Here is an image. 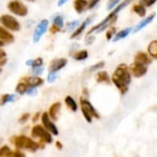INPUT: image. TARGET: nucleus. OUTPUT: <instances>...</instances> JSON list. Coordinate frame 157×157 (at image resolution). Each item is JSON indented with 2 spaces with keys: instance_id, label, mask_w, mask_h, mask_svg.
I'll use <instances>...</instances> for the list:
<instances>
[{
  "instance_id": "nucleus-1",
  "label": "nucleus",
  "mask_w": 157,
  "mask_h": 157,
  "mask_svg": "<svg viewBox=\"0 0 157 157\" xmlns=\"http://www.w3.org/2000/svg\"><path fill=\"white\" fill-rule=\"evenodd\" d=\"M111 81L119 89L121 94L125 95L128 92L129 86L132 82V74L130 72V68L128 67V65L125 63L120 64L116 68L111 77Z\"/></svg>"
},
{
  "instance_id": "nucleus-2",
  "label": "nucleus",
  "mask_w": 157,
  "mask_h": 157,
  "mask_svg": "<svg viewBox=\"0 0 157 157\" xmlns=\"http://www.w3.org/2000/svg\"><path fill=\"white\" fill-rule=\"evenodd\" d=\"M133 0H123L121 3H120L111 12H110V14L107 17H105L100 23H98V24H97V25H95L94 27H92L89 30H88V32H87V35H91V34H93L94 32H101V31H103L104 29H106L108 27H109L110 25H112L116 20H117V18H118V14L121 11V10H123L127 6H129L132 2Z\"/></svg>"
},
{
  "instance_id": "nucleus-3",
  "label": "nucleus",
  "mask_w": 157,
  "mask_h": 157,
  "mask_svg": "<svg viewBox=\"0 0 157 157\" xmlns=\"http://www.w3.org/2000/svg\"><path fill=\"white\" fill-rule=\"evenodd\" d=\"M10 141L17 149H26L30 152H36L40 149L39 143L33 141L31 138L25 135L13 136Z\"/></svg>"
},
{
  "instance_id": "nucleus-4",
  "label": "nucleus",
  "mask_w": 157,
  "mask_h": 157,
  "mask_svg": "<svg viewBox=\"0 0 157 157\" xmlns=\"http://www.w3.org/2000/svg\"><path fill=\"white\" fill-rule=\"evenodd\" d=\"M80 104H81V110H82L83 116L88 123L92 122L93 118H96V119L100 118V116L98 113V111L96 110V109L93 107V105L86 98H81Z\"/></svg>"
},
{
  "instance_id": "nucleus-5",
  "label": "nucleus",
  "mask_w": 157,
  "mask_h": 157,
  "mask_svg": "<svg viewBox=\"0 0 157 157\" xmlns=\"http://www.w3.org/2000/svg\"><path fill=\"white\" fill-rule=\"evenodd\" d=\"M0 24L2 27L9 30L10 32H17L19 31L21 29V25L19 21L13 16L9 14H4L0 16Z\"/></svg>"
},
{
  "instance_id": "nucleus-6",
  "label": "nucleus",
  "mask_w": 157,
  "mask_h": 157,
  "mask_svg": "<svg viewBox=\"0 0 157 157\" xmlns=\"http://www.w3.org/2000/svg\"><path fill=\"white\" fill-rule=\"evenodd\" d=\"M7 9L15 16L24 17L29 14L28 6L19 0H11L7 4Z\"/></svg>"
},
{
  "instance_id": "nucleus-7",
  "label": "nucleus",
  "mask_w": 157,
  "mask_h": 157,
  "mask_svg": "<svg viewBox=\"0 0 157 157\" xmlns=\"http://www.w3.org/2000/svg\"><path fill=\"white\" fill-rule=\"evenodd\" d=\"M31 136L33 138H39L46 144H51L52 142V134L45 130L42 125H35L31 130Z\"/></svg>"
},
{
  "instance_id": "nucleus-8",
  "label": "nucleus",
  "mask_w": 157,
  "mask_h": 157,
  "mask_svg": "<svg viewBox=\"0 0 157 157\" xmlns=\"http://www.w3.org/2000/svg\"><path fill=\"white\" fill-rule=\"evenodd\" d=\"M48 28H49V20L48 19H46V18L41 19L39 22V24L37 25V27L35 28L34 32H33L32 40H33L34 43H37V42H39L42 36L46 33Z\"/></svg>"
},
{
  "instance_id": "nucleus-9",
  "label": "nucleus",
  "mask_w": 157,
  "mask_h": 157,
  "mask_svg": "<svg viewBox=\"0 0 157 157\" xmlns=\"http://www.w3.org/2000/svg\"><path fill=\"white\" fill-rule=\"evenodd\" d=\"M40 120H41L42 126L44 127L45 130H47L52 135H58V133H59L58 129H57L56 125L53 123V121L50 119V117L48 115V112L42 113L41 116H40Z\"/></svg>"
},
{
  "instance_id": "nucleus-10",
  "label": "nucleus",
  "mask_w": 157,
  "mask_h": 157,
  "mask_svg": "<svg viewBox=\"0 0 157 157\" xmlns=\"http://www.w3.org/2000/svg\"><path fill=\"white\" fill-rule=\"evenodd\" d=\"M147 71H148V66L141 64V63H137L134 62L130 67V72H131L132 75H133L134 77H137V78H140V77H143L144 75H145Z\"/></svg>"
},
{
  "instance_id": "nucleus-11",
  "label": "nucleus",
  "mask_w": 157,
  "mask_h": 157,
  "mask_svg": "<svg viewBox=\"0 0 157 157\" xmlns=\"http://www.w3.org/2000/svg\"><path fill=\"white\" fill-rule=\"evenodd\" d=\"M94 17H95V15H93V16H89V17H87L77 28H76V29L72 33V35H71V37H70V39L71 40H74V39H75V38H78L79 36H81L82 34H83V32L85 31V29L87 28V26L93 21V19H94Z\"/></svg>"
},
{
  "instance_id": "nucleus-12",
  "label": "nucleus",
  "mask_w": 157,
  "mask_h": 157,
  "mask_svg": "<svg viewBox=\"0 0 157 157\" xmlns=\"http://www.w3.org/2000/svg\"><path fill=\"white\" fill-rule=\"evenodd\" d=\"M67 59L65 58H55L53 59L49 65V71L52 73H57L58 71L64 68L67 64Z\"/></svg>"
},
{
  "instance_id": "nucleus-13",
  "label": "nucleus",
  "mask_w": 157,
  "mask_h": 157,
  "mask_svg": "<svg viewBox=\"0 0 157 157\" xmlns=\"http://www.w3.org/2000/svg\"><path fill=\"white\" fill-rule=\"evenodd\" d=\"M52 26L51 27L50 31L52 33H53V34L59 32L64 27L63 17L62 15H60V14H57V15L53 16L52 18Z\"/></svg>"
},
{
  "instance_id": "nucleus-14",
  "label": "nucleus",
  "mask_w": 157,
  "mask_h": 157,
  "mask_svg": "<svg viewBox=\"0 0 157 157\" xmlns=\"http://www.w3.org/2000/svg\"><path fill=\"white\" fill-rule=\"evenodd\" d=\"M20 81L24 82L28 86L29 88V87H32V88H36L38 86H40L43 85L44 83V80L40 77V76H26V77H23Z\"/></svg>"
},
{
  "instance_id": "nucleus-15",
  "label": "nucleus",
  "mask_w": 157,
  "mask_h": 157,
  "mask_svg": "<svg viewBox=\"0 0 157 157\" xmlns=\"http://www.w3.org/2000/svg\"><path fill=\"white\" fill-rule=\"evenodd\" d=\"M134 63L148 66L149 64L152 63V59L149 54H147L144 52H139L134 56Z\"/></svg>"
},
{
  "instance_id": "nucleus-16",
  "label": "nucleus",
  "mask_w": 157,
  "mask_h": 157,
  "mask_svg": "<svg viewBox=\"0 0 157 157\" xmlns=\"http://www.w3.org/2000/svg\"><path fill=\"white\" fill-rule=\"evenodd\" d=\"M0 40H2L5 44L6 43L10 44L15 41L14 35L9 30H7L4 27H2L1 25H0Z\"/></svg>"
},
{
  "instance_id": "nucleus-17",
  "label": "nucleus",
  "mask_w": 157,
  "mask_h": 157,
  "mask_svg": "<svg viewBox=\"0 0 157 157\" xmlns=\"http://www.w3.org/2000/svg\"><path fill=\"white\" fill-rule=\"evenodd\" d=\"M61 108H62L61 102H55V103H53V104L50 107L48 115H49V117H50V119H51L52 121H57V119H58V114H59V112H60Z\"/></svg>"
},
{
  "instance_id": "nucleus-18",
  "label": "nucleus",
  "mask_w": 157,
  "mask_h": 157,
  "mask_svg": "<svg viewBox=\"0 0 157 157\" xmlns=\"http://www.w3.org/2000/svg\"><path fill=\"white\" fill-rule=\"evenodd\" d=\"M88 0H75L74 1V8L77 14H82L86 10H87Z\"/></svg>"
},
{
  "instance_id": "nucleus-19",
  "label": "nucleus",
  "mask_w": 157,
  "mask_h": 157,
  "mask_svg": "<svg viewBox=\"0 0 157 157\" xmlns=\"http://www.w3.org/2000/svg\"><path fill=\"white\" fill-rule=\"evenodd\" d=\"M155 13H153V14H151L150 16H148L147 17H145L144 20H142V21L135 27L134 32H138V31L142 30L143 29H144L145 27H147L150 23L153 22V20L155 19Z\"/></svg>"
},
{
  "instance_id": "nucleus-20",
  "label": "nucleus",
  "mask_w": 157,
  "mask_h": 157,
  "mask_svg": "<svg viewBox=\"0 0 157 157\" xmlns=\"http://www.w3.org/2000/svg\"><path fill=\"white\" fill-rule=\"evenodd\" d=\"M132 28L130 27V28H125L124 29H122V30L117 32V33L115 34V36L113 37L112 41L117 42V41H119V40H121L125 39L126 37H128V36L130 35V33L132 32Z\"/></svg>"
},
{
  "instance_id": "nucleus-21",
  "label": "nucleus",
  "mask_w": 157,
  "mask_h": 157,
  "mask_svg": "<svg viewBox=\"0 0 157 157\" xmlns=\"http://www.w3.org/2000/svg\"><path fill=\"white\" fill-rule=\"evenodd\" d=\"M96 80L98 83H106L109 84L110 83V78L109 75L107 72L105 71H100L96 75Z\"/></svg>"
},
{
  "instance_id": "nucleus-22",
  "label": "nucleus",
  "mask_w": 157,
  "mask_h": 157,
  "mask_svg": "<svg viewBox=\"0 0 157 157\" xmlns=\"http://www.w3.org/2000/svg\"><path fill=\"white\" fill-rule=\"evenodd\" d=\"M64 102H65V104H66V106H67V108L69 109H71L73 112H75L76 110H77V104H76V102H75V100L71 97V96H67V97H65V98H64Z\"/></svg>"
},
{
  "instance_id": "nucleus-23",
  "label": "nucleus",
  "mask_w": 157,
  "mask_h": 157,
  "mask_svg": "<svg viewBox=\"0 0 157 157\" xmlns=\"http://www.w3.org/2000/svg\"><path fill=\"white\" fill-rule=\"evenodd\" d=\"M88 57V52L86 50H80L73 54V58L75 61H85Z\"/></svg>"
},
{
  "instance_id": "nucleus-24",
  "label": "nucleus",
  "mask_w": 157,
  "mask_h": 157,
  "mask_svg": "<svg viewBox=\"0 0 157 157\" xmlns=\"http://www.w3.org/2000/svg\"><path fill=\"white\" fill-rule=\"evenodd\" d=\"M148 53L150 57L157 59V40H153L148 45Z\"/></svg>"
},
{
  "instance_id": "nucleus-25",
  "label": "nucleus",
  "mask_w": 157,
  "mask_h": 157,
  "mask_svg": "<svg viewBox=\"0 0 157 157\" xmlns=\"http://www.w3.org/2000/svg\"><path fill=\"white\" fill-rule=\"evenodd\" d=\"M26 64L28 66H30L31 68H35V67H40L43 64V59L41 57H38L36 59H31V60H28L26 62Z\"/></svg>"
},
{
  "instance_id": "nucleus-26",
  "label": "nucleus",
  "mask_w": 157,
  "mask_h": 157,
  "mask_svg": "<svg viewBox=\"0 0 157 157\" xmlns=\"http://www.w3.org/2000/svg\"><path fill=\"white\" fill-rule=\"evenodd\" d=\"M132 10L140 17H145L146 15V8L144 5L142 4H138V5H134L132 7Z\"/></svg>"
},
{
  "instance_id": "nucleus-27",
  "label": "nucleus",
  "mask_w": 157,
  "mask_h": 157,
  "mask_svg": "<svg viewBox=\"0 0 157 157\" xmlns=\"http://www.w3.org/2000/svg\"><path fill=\"white\" fill-rule=\"evenodd\" d=\"M28 89H29V86H28L24 82H22V81H20V82L17 85V86H16V92H17V94H19V95H24V94H26L27 91H28Z\"/></svg>"
},
{
  "instance_id": "nucleus-28",
  "label": "nucleus",
  "mask_w": 157,
  "mask_h": 157,
  "mask_svg": "<svg viewBox=\"0 0 157 157\" xmlns=\"http://www.w3.org/2000/svg\"><path fill=\"white\" fill-rule=\"evenodd\" d=\"M80 25V22L79 20H73V21H70L66 24V27H67V31L71 32V31H75L76 29V28Z\"/></svg>"
},
{
  "instance_id": "nucleus-29",
  "label": "nucleus",
  "mask_w": 157,
  "mask_h": 157,
  "mask_svg": "<svg viewBox=\"0 0 157 157\" xmlns=\"http://www.w3.org/2000/svg\"><path fill=\"white\" fill-rule=\"evenodd\" d=\"M12 151L7 145H4L0 148V157H11Z\"/></svg>"
},
{
  "instance_id": "nucleus-30",
  "label": "nucleus",
  "mask_w": 157,
  "mask_h": 157,
  "mask_svg": "<svg viewBox=\"0 0 157 157\" xmlns=\"http://www.w3.org/2000/svg\"><path fill=\"white\" fill-rule=\"evenodd\" d=\"M14 98V96L9 95V94H4L0 97V106H4L5 104H6L9 101H12V98Z\"/></svg>"
},
{
  "instance_id": "nucleus-31",
  "label": "nucleus",
  "mask_w": 157,
  "mask_h": 157,
  "mask_svg": "<svg viewBox=\"0 0 157 157\" xmlns=\"http://www.w3.org/2000/svg\"><path fill=\"white\" fill-rule=\"evenodd\" d=\"M121 0H109L108 5H107V9L108 10H113L120 3Z\"/></svg>"
},
{
  "instance_id": "nucleus-32",
  "label": "nucleus",
  "mask_w": 157,
  "mask_h": 157,
  "mask_svg": "<svg viewBox=\"0 0 157 157\" xmlns=\"http://www.w3.org/2000/svg\"><path fill=\"white\" fill-rule=\"evenodd\" d=\"M116 33H117V32H116V28L111 27L110 29H109L107 30V33H106L107 40H112Z\"/></svg>"
},
{
  "instance_id": "nucleus-33",
  "label": "nucleus",
  "mask_w": 157,
  "mask_h": 157,
  "mask_svg": "<svg viewBox=\"0 0 157 157\" xmlns=\"http://www.w3.org/2000/svg\"><path fill=\"white\" fill-rule=\"evenodd\" d=\"M104 66H105V62H98V63H97L96 64L92 65V66L89 68V70H90L91 72H95V71H98V70H99V69H102Z\"/></svg>"
},
{
  "instance_id": "nucleus-34",
  "label": "nucleus",
  "mask_w": 157,
  "mask_h": 157,
  "mask_svg": "<svg viewBox=\"0 0 157 157\" xmlns=\"http://www.w3.org/2000/svg\"><path fill=\"white\" fill-rule=\"evenodd\" d=\"M6 63V52L0 48V66L5 65Z\"/></svg>"
},
{
  "instance_id": "nucleus-35",
  "label": "nucleus",
  "mask_w": 157,
  "mask_h": 157,
  "mask_svg": "<svg viewBox=\"0 0 157 157\" xmlns=\"http://www.w3.org/2000/svg\"><path fill=\"white\" fill-rule=\"evenodd\" d=\"M43 69H44V68H43L42 66H40V67L31 68V73H32V75H35V76H39L40 74H42Z\"/></svg>"
},
{
  "instance_id": "nucleus-36",
  "label": "nucleus",
  "mask_w": 157,
  "mask_h": 157,
  "mask_svg": "<svg viewBox=\"0 0 157 157\" xmlns=\"http://www.w3.org/2000/svg\"><path fill=\"white\" fill-rule=\"evenodd\" d=\"M29 117H30V114H29V113H28V112L23 113V114L20 116V118L18 119V122H19V123H25V122H27V121H29Z\"/></svg>"
},
{
  "instance_id": "nucleus-37",
  "label": "nucleus",
  "mask_w": 157,
  "mask_h": 157,
  "mask_svg": "<svg viewBox=\"0 0 157 157\" xmlns=\"http://www.w3.org/2000/svg\"><path fill=\"white\" fill-rule=\"evenodd\" d=\"M100 2V0H88V4H87V9H93L94 7H96L98 6V4Z\"/></svg>"
},
{
  "instance_id": "nucleus-38",
  "label": "nucleus",
  "mask_w": 157,
  "mask_h": 157,
  "mask_svg": "<svg viewBox=\"0 0 157 157\" xmlns=\"http://www.w3.org/2000/svg\"><path fill=\"white\" fill-rule=\"evenodd\" d=\"M157 0H141V4L144 5L145 7H149L152 6L153 5H155L156 3Z\"/></svg>"
},
{
  "instance_id": "nucleus-39",
  "label": "nucleus",
  "mask_w": 157,
  "mask_h": 157,
  "mask_svg": "<svg viewBox=\"0 0 157 157\" xmlns=\"http://www.w3.org/2000/svg\"><path fill=\"white\" fill-rule=\"evenodd\" d=\"M11 157H26V155H25L24 153H22L21 151L17 150V151L12 152V154H11Z\"/></svg>"
},
{
  "instance_id": "nucleus-40",
  "label": "nucleus",
  "mask_w": 157,
  "mask_h": 157,
  "mask_svg": "<svg viewBox=\"0 0 157 157\" xmlns=\"http://www.w3.org/2000/svg\"><path fill=\"white\" fill-rule=\"evenodd\" d=\"M94 40H95V36H94L93 34H91V35H87V36H86V44H87V45L92 44V43L94 42Z\"/></svg>"
},
{
  "instance_id": "nucleus-41",
  "label": "nucleus",
  "mask_w": 157,
  "mask_h": 157,
  "mask_svg": "<svg viewBox=\"0 0 157 157\" xmlns=\"http://www.w3.org/2000/svg\"><path fill=\"white\" fill-rule=\"evenodd\" d=\"M56 77H57L56 73H52V72H50L49 75H48V81H49L50 83H51V82H53V81L56 79Z\"/></svg>"
},
{
  "instance_id": "nucleus-42",
  "label": "nucleus",
  "mask_w": 157,
  "mask_h": 157,
  "mask_svg": "<svg viewBox=\"0 0 157 157\" xmlns=\"http://www.w3.org/2000/svg\"><path fill=\"white\" fill-rule=\"evenodd\" d=\"M40 112L35 113V114H34V116H33V118H32V121L35 123V122L40 119Z\"/></svg>"
},
{
  "instance_id": "nucleus-43",
  "label": "nucleus",
  "mask_w": 157,
  "mask_h": 157,
  "mask_svg": "<svg viewBox=\"0 0 157 157\" xmlns=\"http://www.w3.org/2000/svg\"><path fill=\"white\" fill-rule=\"evenodd\" d=\"M55 146H56V148H57L58 150H62V149H63V144H62V143H61V142H59V141L55 143Z\"/></svg>"
},
{
  "instance_id": "nucleus-44",
  "label": "nucleus",
  "mask_w": 157,
  "mask_h": 157,
  "mask_svg": "<svg viewBox=\"0 0 157 157\" xmlns=\"http://www.w3.org/2000/svg\"><path fill=\"white\" fill-rule=\"evenodd\" d=\"M69 0H58V3H57V5H58V6H63L66 2H68Z\"/></svg>"
},
{
  "instance_id": "nucleus-45",
  "label": "nucleus",
  "mask_w": 157,
  "mask_h": 157,
  "mask_svg": "<svg viewBox=\"0 0 157 157\" xmlns=\"http://www.w3.org/2000/svg\"><path fill=\"white\" fill-rule=\"evenodd\" d=\"M4 45H5V43H4V42H3L2 40H0V48H2V47H3Z\"/></svg>"
},
{
  "instance_id": "nucleus-46",
  "label": "nucleus",
  "mask_w": 157,
  "mask_h": 157,
  "mask_svg": "<svg viewBox=\"0 0 157 157\" xmlns=\"http://www.w3.org/2000/svg\"><path fill=\"white\" fill-rule=\"evenodd\" d=\"M26 1H28V2H34L35 0H26Z\"/></svg>"
},
{
  "instance_id": "nucleus-47",
  "label": "nucleus",
  "mask_w": 157,
  "mask_h": 157,
  "mask_svg": "<svg viewBox=\"0 0 157 157\" xmlns=\"http://www.w3.org/2000/svg\"><path fill=\"white\" fill-rule=\"evenodd\" d=\"M1 71H2V70H1V68H0V73H1Z\"/></svg>"
}]
</instances>
